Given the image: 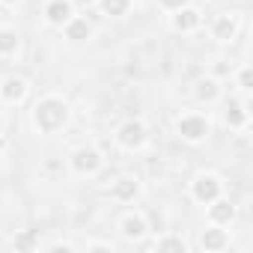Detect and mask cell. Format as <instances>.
<instances>
[{
    "label": "cell",
    "instance_id": "cell-1",
    "mask_svg": "<svg viewBox=\"0 0 253 253\" xmlns=\"http://www.w3.org/2000/svg\"><path fill=\"white\" fill-rule=\"evenodd\" d=\"M69 119H72V107H69V101L60 92H48V95L36 98L33 107H30V122H33V128L39 134L63 131L69 125Z\"/></svg>",
    "mask_w": 253,
    "mask_h": 253
},
{
    "label": "cell",
    "instance_id": "cell-2",
    "mask_svg": "<svg viewBox=\"0 0 253 253\" xmlns=\"http://www.w3.org/2000/svg\"><path fill=\"white\" fill-rule=\"evenodd\" d=\"M176 134L191 146H203L211 134V116L203 110H185L176 116Z\"/></svg>",
    "mask_w": 253,
    "mask_h": 253
},
{
    "label": "cell",
    "instance_id": "cell-3",
    "mask_svg": "<svg viewBox=\"0 0 253 253\" xmlns=\"http://www.w3.org/2000/svg\"><path fill=\"white\" fill-rule=\"evenodd\" d=\"M113 143H116V149H122V152H140V149L149 143V125H146L143 119H137V116L119 122L116 131H113Z\"/></svg>",
    "mask_w": 253,
    "mask_h": 253
},
{
    "label": "cell",
    "instance_id": "cell-4",
    "mask_svg": "<svg viewBox=\"0 0 253 253\" xmlns=\"http://www.w3.org/2000/svg\"><path fill=\"white\" fill-rule=\"evenodd\" d=\"M66 164H69V170H72L75 176L89 179V176H98V173L104 170V155H101V149H98V146L84 143V146H75V149L69 152Z\"/></svg>",
    "mask_w": 253,
    "mask_h": 253
},
{
    "label": "cell",
    "instance_id": "cell-5",
    "mask_svg": "<svg viewBox=\"0 0 253 253\" xmlns=\"http://www.w3.org/2000/svg\"><path fill=\"white\" fill-rule=\"evenodd\" d=\"M188 194H191V200H194L197 206H209L211 200H217V197L223 194V179H220L217 173H211V170L197 173V176L191 179V185H188Z\"/></svg>",
    "mask_w": 253,
    "mask_h": 253
},
{
    "label": "cell",
    "instance_id": "cell-6",
    "mask_svg": "<svg viewBox=\"0 0 253 253\" xmlns=\"http://www.w3.org/2000/svg\"><path fill=\"white\" fill-rule=\"evenodd\" d=\"M241 33V15L238 12H217L209 24V36L217 42V45H232Z\"/></svg>",
    "mask_w": 253,
    "mask_h": 253
},
{
    "label": "cell",
    "instance_id": "cell-7",
    "mask_svg": "<svg viewBox=\"0 0 253 253\" xmlns=\"http://www.w3.org/2000/svg\"><path fill=\"white\" fill-rule=\"evenodd\" d=\"M110 200L119 203V206H128V203H137L140 194H143V182L134 176V173H119L113 182H110Z\"/></svg>",
    "mask_w": 253,
    "mask_h": 253
},
{
    "label": "cell",
    "instance_id": "cell-8",
    "mask_svg": "<svg viewBox=\"0 0 253 253\" xmlns=\"http://www.w3.org/2000/svg\"><path fill=\"white\" fill-rule=\"evenodd\" d=\"M30 95V81L21 78V75H6V78H0V104H6V107H18L24 104Z\"/></svg>",
    "mask_w": 253,
    "mask_h": 253
},
{
    "label": "cell",
    "instance_id": "cell-9",
    "mask_svg": "<svg viewBox=\"0 0 253 253\" xmlns=\"http://www.w3.org/2000/svg\"><path fill=\"white\" fill-rule=\"evenodd\" d=\"M200 27H203V9H200V6L188 3V6L170 12V30H173V33L191 36V33H197Z\"/></svg>",
    "mask_w": 253,
    "mask_h": 253
},
{
    "label": "cell",
    "instance_id": "cell-10",
    "mask_svg": "<svg viewBox=\"0 0 253 253\" xmlns=\"http://www.w3.org/2000/svg\"><path fill=\"white\" fill-rule=\"evenodd\" d=\"M206 220L209 223H214V226H232L235 220H238V206L229 200V197H217V200H211L209 206H206Z\"/></svg>",
    "mask_w": 253,
    "mask_h": 253
},
{
    "label": "cell",
    "instance_id": "cell-11",
    "mask_svg": "<svg viewBox=\"0 0 253 253\" xmlns=\"http://www.w3.org/2000/svg\"><path fill=\"white\" fill-rule=\"evenodd\" d=\"M223 98V81L214 75H203L200 81H194V101L203 107H211Z\"/></svg>",
    "mask_w": 253,
    "mask_h": 253
},
{
    "label": "cell",
    "instance_id": "cell-12",
    "mask_svg": "<svg viewBox=\"0 0 253 253\" xmlns=\"http://www.w3.org/2000/svg\"><path fill=\"white\" fill-rule=\"evenodd\" d=\"M223 122H226L229 131H247V125H250V101H247V95L229 98V104L223 110Z\"/></svg>",
    "mask_w": 253,
    "mask_h": 253
},
{
    "label": "cell",
    "instance_id": "cell-13",
    "mask_svg": "<svg viewBox=\"0 0 253 253\" xmlns=\"http://www.w3.org/2000/svg\"><path fill=\"white\" fill-rule=\"evenodd\" d=\"M119 235L125 241H131V244H140L146 235H149V223L140 211H125L119 217Z\"/></svg>",
    "mask_w": 253,
    "mask_h": 253
},
{
    "label": "cell",
    "instance_id": "cell-14",
    "mask_svg": "<svg viewBox=\"0 0 253 253\" xmlns=\"http://www.w3.org/2000/svg\"><path fill=\"white\" fill-rule=\"evenodd\" d=\"M200 250H206V253H223V250H229V244H232V238H229V229L226 226H214V223H209L206 229H200Z\"/></svg>",
    "mask_w": 253,
    "mask_h": 253
},
{
    "label": "cell",
    "instance_id": "cell-15",
    "mask_svg": "<svg viewBox=\"0 0 253 253\" xmlns=\"http://www.w3.org/2000/svg\"><path fill=\"white\" fill-rule=\"evenodd\" d=\"M75 15V6H72V0H45V6H42V18L48 27H63L69 18Z\"/></svg>",
    "mask_w": 253,
    "mask_h": 253
},
{
    "label": "cell",
    "instance_id": "cell-16",
    "mask_svg": "<svg viewBox=\"0 0 253 253\" xmlns=\"http://www.w3.org/2000/svg\"><path fill=\"white\" fill-rule=\"evenodd\" d=\"M63 36L69 39V42H75V45H81V42H89L92 39V33H95V27H92V21L86 18V15H72L63 27Z\"/></svg>",
    "mask_w": 253,
    "mask_h": 253
},
{
    "label": "cell",
    "instance_id": "cell-17",
    "mask_svg": "<svg viewBox=\"0 0 253 253\" xmlns=\"http://www.w3.org/2000/svg\"><path fill=\"white\" fill-rule=\"evenodd\" d=\"M21 54V33L9 24H0V60H12Z\"/></svg>",
    "mask_w": 253,
    "mask_h": 253
},
{
    "label": "cell",
    "instance_id": "cell-18",
    "mask_svg": "<svg viewBox=\"0 0 253 253\" xmlns=\"http://www.w3.org/2000/svg\"><path fill=\"white\" fill-rule=\"evenodd\" d=\"M152 247H155L158 253H188V250H191V247H188V241H185L182 235H173V232L158 235V238L152 241Z\"/></svg>",
    "mask_w": 253,
    "mask_h": 253
},
{
    "label": "cell",
    "instance_id": "cell-19",
    "mask_svg": "<svg viewBox=\"0 0 253 253\" xmlns=\"http://www.w3.org/2000/svg\"><path fill=\"white\" fill-rule=\"evenodd\" d=\"M98 12L101 15H107V18H125L131 12V6H134V0H98Z\"/></svg>",
    "mask_w": 253,
    "mask_h": 253
},
{
    "label": "cell",
    "instance_id": "cell-20",
    "mask_svg": "<svg viewBox=\"0 0 253 253\" xmlns=\"http://www.w3.org/2000/svg\"><path fill=\"white\" fill-rule=\"evenodd\" d=\"M12 250H18V253H33V250H39V235H36L33 229H21V232H15V238H12Z\"/></svg>",
    "mask_w": 253,
    "mask_h": 253
},
{
    "label": "cell",
    "instance_id": "cell-21",
    "mask_svg": "<svg viewBox=\"0 0 253 253\" xmlns=\"http://www.w3.org/2000/svg\"><path fill=\"white\" fill-rule=\"evenodd\" d=\"M232 78H235V86L241 95H250L253 92V69L247 63H241L238 69H232Z\"/></svg>",
    "mask_w": 253,
    "mask_h": 253
},
{
    "label": "cell",
    "instance_id": "cell-22",
    "mask_svg": "<svg viewBox=\"0 0 253 253\" xmlns=\"http://www.w3.org/2000/svg\"><path fill=\"white\" fill-rule=\"evenodd\" d=\"M113 253L116 250V244L113 241H101V238H92V241H86V253Z\"/></svg>",
    "mask_w": 253,
    "mask_h": 253
},
{
    "label": "cell",
    "instance_id": "cell-23",
    "mask_svg": "<svg viewBox=\"0 0 253 253\" xmlns=\"http://www.w3.org/2000/svg\"><path fill=\"white\" fill-rule=\"evenodd\" d=\"M155 3H158V9H161V12H167V15H170V12H176V9L188 6L191 0H155Z\"/></svg>",
    "mask_w": 253,
    "mask_h": 253
},
{
    "label": "cell",
    "instance_id": "cell-24",
    "mask_svg": "<svg viewBox=\"0 0 253 253\" xmlns=\"http://www.w3.org/2000/svg\"><path fill=\"white\" fill-rule=\"evenodd\" d=\"M48 250H75V244L72 241H54V244H48Z\"/></svg>",
    "mask_w": 253,
    "mask_h": 253
},
{
    "label": "cell",
    "instance_id": "cell-25",
    "mask_svg": "<svg viewBox=\"0 0 253 253\" xmlns=\"http://www.w3.org/2000/svg\"><path fill=\"white\" fill-rule=\"evenodd\" d=\"M21 0H0V6H18Z\"/></svg>",
    "mask_w": 253,
    "mask_h": 253
},
{
    "label": "cell",
    "instance_id": "cell-26",
    "mask_svg": "<svg viewBox=\"0 0 253 253\" xmlns=\"http://www.w3.org/2000/svg\"><path fill=\"white\" fill-rule=\"evenodd\" d=\"M3 128H6V119H3V113H0V134H3Z\"/></svg>",
    "mask_w": 253,
    "mask_h": 253
},
{
    "label": "cell",
    "instance_id": "cell-27",
    "mask_svg": "<svg viewBox=\"0 0 253 253\" xmlns=\"http://www.w3.org/2000/svg\"><path fill=\"white\" fill-rule=\"evenodd\" d=\"M3 149H6V137H3V134H0V152H3Z\"/></svg>",
    "mask_w": 253,
    "mask_h": 253
},
{
    "label": "cell",
    "instance_id": "cell-28",
    "mask_svg": "<svg viewBox=\"0 0 253 253\" xmlns=\"http://www.w3.org/2000/svg\"><path fill=\"white\" fill-rule=\"evenodd\" d=\"M200 3H209V0H200Z\"/></svg>",
    "mask_w": 253,
    "mask_h": 253
}]
</instances>
